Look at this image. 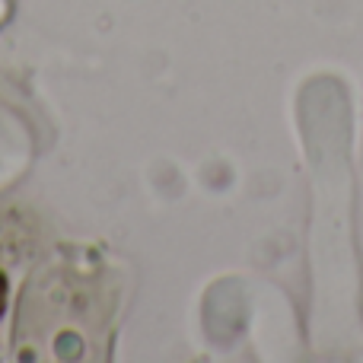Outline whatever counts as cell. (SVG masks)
I'll return each instance as SVG.
<instances>
[{
	"mask_svg": "<svg viewBox=\"0 0 363 363\" xmlns=\"http://www.w3.org/2000/svg\"><path fill=\"white\" fill-rule=\"evenodd\" d=\"M4 306H6V281L0 274V315H4Z\"/></svg>",
	"mask_w": 363,
	"mask_h": 363,
	"instance_id": "6da1fadb",
	"label": "cell"
}]
</instances>
